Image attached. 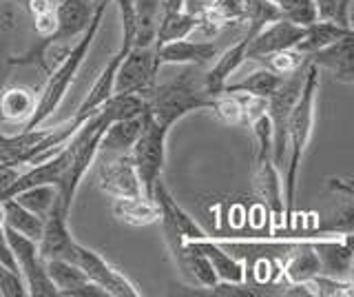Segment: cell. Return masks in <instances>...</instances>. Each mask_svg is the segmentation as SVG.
Here are the masks:
<instances>
[{
	"mask_svg": "<svg viewBox=\"0 0 354 297\" xmlns=\"http://www.w3.org/2000/svg\"><path fill=\"white\" fill-rule=\"evenodd\" d=\"M281 269L288 284H306L315 275H319L321 267L313 246V240L290 242V246H288V251L281 258Z\"/></svg>",
	"mask_w": 354,
	"mask_h": 297,
	"instance_id": "obj_20",
	"label": "cell"
},
{
	"mask_svg": "<svg viewBox=\"0 0 354 297\" xmlns=\"http://www.w3.org/2000/svg\"><path fill=\"white\" fill-rule=\"evenodd\" d=\"M310 286L313 295L319 297H348L352 295L354 284L352 280H339V278H330V275H315L313 280L306 282Z\"/></svg>",
	"mask_w": 354,
	"mask_h": 297,
	"instance_id": "obj_33",
	"label": "cell"
},
{
	"mask_svg": "<svg viewBox=\"0 0 354 297\" xmlns=\"http://www.w3.org/2000/svg\"><path fill=\"white\" fill-rule=\"evenodd\" d=\"M197 67L184 64V69L173 75L169 80H155L153 89L144 96L147 100V114H151L155 120L173 127L180 123L184 116L199 109H208L213 102V96L206 91L204 75L197 78Z\"/></svg>",
	"mask_w": 354,
	"mask_h": 297,
	"instance_id": "obj_3",
	"label": "cell"
},
{
	"mask_svg": "<svg viewBox=\"0 0 354 297\" xmlns=\"http://www.w3.org/2000/svg\"><path fill=\"white\" fill-rule=\"evenodd\" d=\"M254 134V191L263 200L266 208L281 217L283 215V182L279 178V167L272 158V134L268 116L257 118L250 125Z\"/></svg>",
	"mask_w": 354,
	"mask_h": 297,
	"instance_id": "obj_4",
	"label": "cell"
},
{
	"mask_svg": "<svg viewBox=\"0 0 354 297\" xmlns=\"http://www.w3.org/2000/svg\"><path fill=\"white\" fill-rule=\"evenodd\" d=\"M317 91H319V69L308 62L306 78L301 93L288 118V136H286V180H283V219L286 226L292 224L295 215V200H297V175L301 167L304 153L308 142L313 138L315 116H317Z\"/></svg>",
	"mask_w": 354,
	"mask_h": 297,
	"instance_id": "obj_1",
	"label": "cell"
},
{
	"mask_svg": "<svg viewBox=\"0 0 354 297\" xmlns=\"http://www.w3.org/2000/svg\"><path fill=\"white\" fill-rule=\"evenodd\" d=\"M38 102V91L27 84H7L0 89V131L16 134L27 125Z\"/></svg>",
	"mask_w": 354,
	"mask_h": 297,
	"instance_id": "obj_15",
	"label": "cell"
},
{
	"mask_svg": "<svg viewBox=\"0 0 354 297\" xmlns=\"http://www.w3.org/2000/svg\"><path fill=\"white\" fill-rule=\"evenodd\" d=\"M171 127L155 120L151 114H144L142 131L131 149V158L140 175L144 195L153 200V186L162 178L164 160H166V140H169Z\"/></svg>",
	"mask_w": 354,
	"mask_h": 297,
	"instance_id": "obj_5",
	"label": "cell"
},
{
	"mask_svg": "<svg viewBox=\"0 0 354 297\" xmlns=\"http://www.w3.org/2000/svg\"><path fill=\"white\" fill-rule=\"evenodd\" d=\"M5 235H7L11 251H14L18 271L27 284V293L31 297H55L58 295L53 282L47 275V269H44V260L38 253V242L16 233V231L9 226H5Z\"/></svg>",
	"mask_w": 354,
	"mask_h": 297,
	"instance_id": "obj_11",
	"label": "cell"
},
{
	"mask_svg": "<svg viewBox=\"0 0 354 297\" xmlns=\"http://www.w3.org/2000/svg\"><path fill=\"white\" fill-rule=\"evenodd\" d=\"M306 56H301L297 49H283V51H274L270 56L261 58L259 62H263V67L272 69L279 75H290L292 71H297L304 64Z\"/></svg>",
	"mask_w": 354,
	"mask_h": 297,
	"instance_id": "obj_34",
	"label": "cell"
},
{
	"mask_svg": "<svg viewBox=\"0 0 354 297\" xmlns=\"http://www.w3.org/2000/svg\"><path fill=\"white\" fill-rule=\"evenodd\" d=\"M73 264H77L84 275L93 284H97L109 297H140L142 291L138 289V284L129 280L124 273L120 269H115L113 264L106 262L100 253H95L93 249H88L80 242H75L73 251H71V258Z\"/></svg>",
	"mask_w": 354,
	"mask_h": 297,
	"instance_id": "obj_9",
	"label": "cell"
},
{
	"mask_svg": "<svg viewBox=\"0 0 354 297\" xmlns=\"http://www.w3.org/2000/svg\"><path fill=\"white\" fill-rule=\"evenodd\" d=\"M193 242L204 253L210 267H213L217 282H246V267H243V262H239L230 251L221 246L213 235Z\"/></svg>",
	"mask_w": 354,
	"mask_h": 297,
	"instance_id": "obj_22",
	"label": "cell"
},
{
	"mask_svg": "<svg viewBox=\"0 0 354 297\" xmlns=\"http://www.w3.org/2000/svg\"><path fill=\"white\" fill-rule=\"evenodd\" d=\"M106 5H109V0H97V3H95L91 23H88L86 31L80 36V40H77L75 45L64 53L62 60L58 62V67H55L53 71H49L47 82H44L42 91L38 93L36 109H33L31 118L27 120V125L22 127L20 131H29V129L42 127L55 111H58V107L62 105L66 91H69V87L73 84L77 71H80V67L84 64V58L88 56V49H91L93 40L97 36L100 25H102Z\"/></svg>",
	"mask_w": 354,
	"mask_h": 297,
	"instance_id": "obj_2",
	"label": "cell"
},
{
	"mask_svg": "<svg viewBox=\"0 0 354 297\" xmlns=\"http://www.w3.org/2000/svg\"><path fill=\"white\" fill-rule=\"evenodd\" d=\"M93 164L97 171L100 191L106 193L109 197L118 200V197L144 195L131 153H124V156H97Z\"/></svg>",
	"mask_w": 354,
	"mask_h": 297,
	"instance_id": "obj_12",
	"label": "cell"
},
{
	"mask_svg": "<svg viewBox=\"0 0 354 297\" xmlns=\"http://www.w3.org/2000/svg\"><path fill=\"white\" fill-rule=\"evenodd\" d=\"M58 197H60L58 184H36V186H29V189L18 191L11 200H16L18 204L29 208L31 213H36L44 219Z\"/></svg>",
	"mask_w": 354,
	"mask_h": 297,
	"instance_id": "obj_28",
	"label": "cell"
},
{
	"mask_svg": "<svg viewBox=\"0 0 354 297\" xmlns=\"http://www.w3.org/2000/svg\"><path fill=\"white\" fill-rule=\"evenodd\" d=\"M317 20H330L352 29V0H315Z\"/></svg>",
	"mask_w": 354,
	"mask_h": 297,
	"instance_id": "obj_31",
	"label": "cell"
},
{
	"mask_svg": "<svg viewBox=\"0 0 354 297\" xmlns=\"http://www.w3.org/2000/svg\"><path fill=\"white\" fill-rule=\"evenodd\" d=\"M197 27H199V16L186 12V9L175 14H164L160 16L158 31H155V45H162V42H169V40L188 38L193 31H197Z\"/></svg>",
	"mask_w": 354,
	"mask_h": 297,
	"instance_id": "obj_27",
	"label": "cell"
},
{
	"mask_svg": "<svg viewBox=\"0 0 354 297\" xmlns=\"http://www.w3.org/2000/svg\"><path fill=\"white\" fill-rule=\"evenodd\" d=\"M277 7L286 20H290L295 25H310L317 20V9H315V0H274Z\"/></svg>",
	"mask_w": 354,
	"mask_h": 297,
	"instance_id": "obj_32",
	"label": "cell"
},
{
	"mask_svg": "<svg viewBox=\"0 0 354 297\" xmlns=\"http://www.w3.org/2000/svg\"><path fill=\"white\" fill-rule=\"evenodd\" d=\"M11 20H14V14H11L9 5L5 0H0V25H5L7 29H11Z\"/></svg>",
	"mask_w": 354,
	"mask_h": 297,
	"instance_id": "obj_37",
	"label": "cell"
},
{
	"mask_svg": "<svg viewBox=\"0 0 354 297\" xmlns=\"http://www.w3.org/2000/svg\"><path fill=\"white\" fill-rule=\"evenodd\" d=\"M0 295L3 297H25V295H29L22 275L14 269L5 267L3 262H0Z\"/></svg>",
	"mask_w": 354,
	"mask_h": 297,
	"instance_id": "obj_35",
	"label": "cell"
},
{
	"mask_svg": "<svg viewBox=\"0 0 354 297\" xmlns=\"http://www.w3.org/2000/svg\"><path fill=\"white\" fill-rule=\"evenodd\" d=\"M208 109L224 125H232V127L246 125V120H243V98H241V93H226V91H221V93H217L213 98V102H210Z\"/></svg>",
	"mask_w": 354,
	"mask_h": 297,
	"instance_id": "obj_29",
	"label": "cell"
},
{
	"mask_svg": "<svg viewBox=\"0 0 354 297\" xmlns=\"http://www.w3.org/2000/svg\"><path fill=\"white\" fill-rule=\"evenodd\" d=\"M97 0H58L55 3V29L49 38H44L31 53L22 58H14L11 62L18 64H33L38 62L42 69H47V51L58 45V42H69L80 38L88 23H91L93 9Z\"/></svg>",
	"mask_w": 354,
	"mask_h": 297,
	"instance_id": "obj_6",
	"label": "cell"
},
{
	"mask_svg": "<svg viewBox=\"0 0 354 297\" xmlns=\"http://www.w3.org/2000/svg\"><path fill=\"white\" fill-rule=\"evenodd\" d=\"M49 280L53 282L58 295L64 297H109L97 284L86 278L84 271L71 260H44Z\"/></svg>",
	"mask_w": 354,
	"mask_h": 297,
	"instance_id": "obj_17",
	"label": "cell"
},
{
	"mask_svg": "<svg viewBox=\"0 0 354 297\" xmlns=\"http://www.w3.org/2000/svg\"><path fill=\"white\" fill-rule=\"evenodd\" d=\"M160 224L164 231V242L166 249L171 253V260L175 264V269L180 271V275L191 282L197 289H208L217 282V275L213 271V267L208 264V260L204 258V253L197 249V244L193 240H186L177 226L171 222L169 217L160 213Z\"/></svg>",
	"mask_w": 354,
	"mask_h": 297,
	"instance_id": "obj_7",
	"label": "cell"
},
{
	"mask_svg": "<svg viewBox=\"0 0 354 297\" xmlns=\"http://www.w3.org/2000/svg\"><path fill=\"white\" fill-rule=\"evenodd\" d=\"M113 215L129 226H151L160 222V206L147 195L118 197L113 200Z\"/></svg>",
	"mask_w": 354,
	"mask_h": 297,
	"instance_id": "obj_23",
	"label": "cell"
},
{
	"mask_svg": "<svg viewBox=\"0 0 354 297\" xmlns=\"http://www.w3.org/2000/svg\"><path fill=\"white\" fill-rule=\"evenodd\" d=\"M160 62L155 58V45H133L115 73L113 93L147 96L160 75Z\"/></svg>",
	"mask_w": 354,
	"mask_h": 297,
	"instance_id": "obj_10",
	"label": "cell"
},
{
	"mask_svg": "<svg viewBox=\"0 0 354 297\" xmlns=\"http://www.w3.org/2000/svg\"><path fill=\"white\" fill-rule=\"evenodd\" d=\"M306 69H308V58L304 60V64L297 71H292L290 75H286L281 80L279 89H277L270 98H268V116L270 120V134H272V158L277 167H283L286 160V136H288V118H290V111L297 102L299 93H301L304 87V78H306Z\"/></svg>",
	"mask_w": 354,
	"mask_h": 297,
	"instance_id": "obj_8",
	"label": "cell"
},
{
	"mask_svg": "<svg viewBox=\"0 0 354 297\" xmlns=\"http://www.w3.org/2000/svg\"><path fill=\"white\" fill-rule=\"evenodd\" d=\"M350 34H354V31L348 27L330 23V20H315V23L304 27V34L292 49H297L301 56H310V53L324 49V47L332 45L335 40H339L343 36H350Z\"/></svg>",
	"mask_w": 354,
	"mask_h": 297,
	"instance_id": "obj_24",
	"label": "cell"
},
{
	"mask_svg": "<svg viewBox=\"0 0 354 297\" xmlns=\"http://www.w3.org/2000/svg\"><path fill=\"white\" fill-rule=\"evenodd\" d=\"M213 3H215V0H184V9H186V12L199 16V14H204Z\"/></svg>",
	"mask_w": 354,
	"mask_h": 297,
	"instance_id": "obj_36",
	"label": "cell"
},
{
	"mask_svg": "<svg viewBox=\"0 0 354 297\" xmlns=\"http://www.w3.org/2000/svg\"><path fill=\"white\" fill-rule=\"evenodd\" d=\"M142 123H144V114L120 118V120H113V123H109L102 138H100L97 156H124V153H131L142 131Z\"/></svg>",
	"mask_w": 354,
	"mask_h": 297,
	"instance_id": "obj_21",
	"label": "cell"
},
{
	"mask_svg": "<svg viewBox=\"0 0 354 297\" xmlns=\"http://www.w3.org/2000/svg\"><path fill=\"white\" fill-rule=\"evenodd\" d=\"M315 253L319 258L321 275L330 278L350 280L352 275V235H343V240H313Z\"/></svg>",
	"mask_w": 354,
	"mask_h": 297,
	"instance_id": "obj_19",
	"label": "cell"
},
{
	"mask_svg": "<svg viewBox=\"0 0 354 297\" xmlns=\"http://www.w3.org/2000/svg\"><path fill=\"white\" fill-rule=\"evenodd\" d=\"M286 75L274 73L268 67H261V69H254L252 73H248L246 78H241L237 82H226L224 84V91L226 93H250V96H257V98H268L279 89L281 80Z\"/></svg>",
	"mask_w": 354,
	"mask_h": 297,
	"instance_id": "obj_25",
	"label": "cell"
},
{
	"mask_svg": "<svg viewBox=\"0 0 354 297\" xmlns=\"http://www.w3.org/2000/svg\"><path fill=\"white\" fill-rule=\"evenodd\" d=\"M310 64L321 71L326 69L335 75V80L352 84L354 82V34L335 40L332 45L306 56Z\"/></svg>",
	"mask_w": 354,
	"mask_h": 297,
	"instance_id": "obj_18",
	"label": "cell"
},
{
	"mask_svg": "<svg viewBox=\"0 0 354 297\" xmlns=\"http://www.w3.org/2000/svg\"><path fill=\"white\" fill-rule=\"evenodd\" d=\"M25 3L33 18L36 34L42 40L49 38L55 29V3H58V0H25Z\"/></svg>",
	"mask_w": 354,
	"mask_h": 297,
	"instance_id": "obj_30",
	"label": "cell"
},
{
	"mask_svg": "<svg viewBox=\"0 0 354 297\" xmlns=\"http://www.w3.org/2000/svg\"><path fill=\"white\" fill-rule=\"evenodd\" d=\"M69 208L62 204L58 197L55 204L51 206V211L44 217V228L42 235L38 240V253L42 260H69L75 240L69 231Z\"/></svg>",
	"mask_w": 354,
	"mask_h": 297,
	"instance_id": "obj_13",
	"label": "cell"
},
{
	"mask_svg": "<svg viewBox=\"0 0 354 297\" xmlns=\"http://www.w3.org/2000/svg\"><path fill=\"white\" fill-rule=\"evenodd\" d=\"M301 34H304L301 25H295L286 18L272 20V23L261 27L248 42L246 60H261L274 51L292 49L299 42V38H301Z\"/></svg>",
	"mask_w": 354,
	"mask_h": 297,
	"instance_id": "obj_14",
	"label": "cell"
},
{
	"mask_svg": "<svg viewBox=\"0 0 354 297\" xmlns=\"http://www.w3.org/2000/svg\"><path fill=\"white\" fill-rule=\"evenodd\" d=\"M3 213H5V226L14 228L16 233L25 235L33 242H38L44 228V219L36 213H31L29 208L18 204L16 200H3Z\"/></svg>",
	"mask_w": 354,
	"mask_h": 297,
	"instance_id": "obj_26",
	"label": "cell"
},
{
	"mask_svg": "<svg viewBox=\"0 0 354 297\" xmlns=\"http://www.w3.org/2000/svg\"><path fill=\"white\" fill-rule=\"evenodd\" d=\"M217 42L210 40H169L162 42V45H155V58H158L160 67L166 64H177V67H184V64H193V67H204V64L213 62L217 58Z\"/></svg>",
	"mask_w": 354,
	"mask_h": 297,
	"instance_id": "obj_16",
	"label": "cell"
}]
</instances>
